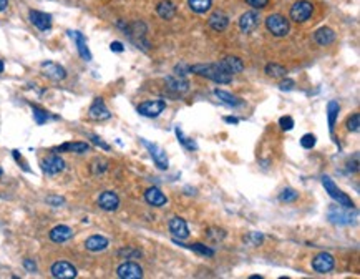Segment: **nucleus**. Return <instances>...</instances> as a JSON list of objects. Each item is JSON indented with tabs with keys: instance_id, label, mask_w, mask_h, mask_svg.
<instances>
[{
	"instance_id": "27",
	"label": "nucleus",
	"mask_w": 360,
	"mask_h": 279,
	"mask_svg": "<svg viewBox=\"0 0 360 279\" xmlns=\"http://www.w3.org/2000/svg\"><path fill=\"white\" fill-rule=\"evenodd\" d=\"M214 95L219 98L222 103H226V105H229V106H239L242 105V100L241 98H237V96L234 95H231L229 92H224V90H219V88H216L214 90Z\"/></svg>"
},
{
	"instance_id": "26",
	"label": "nucleus",
	"mask_w": 360,
	"mask_h": 279,
	"mask_svg": "<svg viewBox=\"0 0 360 279\" xmlns=\"http://www.w3.org/2000/svg\"><path fill=\"white\" fill-rule=\"evenodd\" d=\"M166 85H168V88H171L173 92H178V93L188 92V88H189L188 80H184V78H183L181 75L168 77V78H166Z\"/></svg>"
},
{
	"instance_id": "7",
	"label": "nucleus",
	"mask_w": 360,
	"mask_h": 279,
	"mask_svg": "<svg viewBox=\"0 0 360 279\" xmlns=\"http://www.w3.org/2000/svg\"><path fill=\"white\" fill-rule=\"evenodd\" d=\"M166 110V101L164 100H151V101H143L138 105V113L146 116V118H156Z\"/></svg>"
},
{
	"instance_id": "31",
	"label": "nucleus",
	"mask_w": 360,
	"mask_h": 279,
	"mask_svg": "<svg viewBox=\"0 0 360 279\" xmlns=\"http://www.w3.org/2000/svg\"><path fill=\"white\" fill-rule=\"evenodd\" d=\"M176 244H179V243H176ZM179 246H184V248H189L191 249V251H194V253H198V254H201V256H208V258H211V256H214V249H211V248H208L206 244H201V243H194V244H179Z\"/></svg>"
},
{
	"instance_id": "13",
	"label": "nucleus",
	"mask_w": 360,
	"mask_h": 279,
	"mask_svg": "<svg viewBox=\"0 0 360 279\" xmlns=\"http://www.w3.org/2000/svg\"><path fill=\"white\" fill-rule=\"evenodd\" d=\"M63 168H65V161L57 155L47 156V158L42 161V170L45 171L47 175H58L60 171H63Z\"/></svg>"
},
{
	"instance_id": "24",
	"label": "nucleus",
	"mask_w": 360,
	"mask_h": 279,
	"mask_svg": "<svg viewBox=\"0 0 360 279\" xmlns=\"http://www.w3.org/2000/svg\"><path fill=\"white\" fill-rule=\"evenodd\" d=\"M156 12L159 17L164 18V20H171V18L176 15V5H174L171 0H163V2L158 3Z\"/></svg>"
},
{
	"instance_id": "15",
	"label": "nucleus",
	"mask_w": 360,
	"mask_h": 279,
	"mask_svg": "<svg viewBox=\"0 0 360 279\" xmlns=\"http://www.w3.org/2000/svg\"><path fill=\"white\" fill-rule=\"evenodd\" d=\"M98 206L105 211H116L120 206V198L118 194L113 191H103L98 196Z\"/></svg>"
},
{
	"instance_id": "43",
	"label": "nucleus",
	"mask_w": 360,
	"mask_h": 279,
	"mask_svg": "<svg viewBox=\"0 0 360 279\" xmlns=\"http://www.w3.org/2000/svg\"><path fill=\"white\" fill-rule=\"evenodd\" d=\"M91 141H93L95 145L101 146V148H103V150H106V151L110 150V145H106L105 141H101V138H98V136H95V135H93V136H91Z\"/></svg>"
},
{
	"instance_id": "32",
	"label": "nucleus",
	"mask_w": 360,
	"mask_h": 279,
	"mask_svg": "<svg viewBox=\"0 0 360 279\" xmlns=\"http://www.w3.org/2000/svg\"><path fill=\"white\" fill-rule=\"evenodd\" d=\"M266 73L272 78H281L287 75V70L282 65H277V63H269L266 67Z\"/></svg>"
},
{
	"instance_id": "44",
	"label": "nucleus",
	"mask_w": 360,
	"mask_h": 279,
	"mask_svg": "<svg viewBox=\"0 0 360 279\" xmlns=\"http://www.w3.org/2000/svg\"><path fill=\"white\" fill-rule=\"evenodd\" d=\"M294 85H295L294 80H284V82H281L279 87H281V90H292Z\"/></svg>"
},
{
	"instance_id": "30",
	"label": "nucleus",
	"mask_w": 360,
	"mask_h": 279,
	"mask_svg": "<svg viewBox=\"0 0 360 279\" xmlns=\"http://www.w3.org/2000/svg\"><path fill=\"white\" fill-rule=\"evenodd\" d=\"M189 8L196 13H206L211 8L213 0H188Z\"/></svg>"
},
{
	"instance_id": "17",
	"label": "nucleus",
	"mask_w": 360,
	"mask_h": 279,
	"mask_svg": "<svg viewBox=\"0 0 360 279\" xmlns=\"http://www.w3.org/2000/svg\"><path fill=\"white\" fill-rule=\"evenodd\" d=\"M88 113H90V118H93V120H108L111 116L110 110L106 108L103 98H100V96L93 100V103H91Z\"/></svg>"
},
{
	"instance_id": "36",
	"label": "nucleus",
	"mask_w": 360,
	"mask_h": 279,
	"mask_svg": "<svg viewBox=\"0 0 360 279\" xmlns=\"http://www.w3.org/2000/svg\"><path fill=\"white\" fill-rule=\"evenodd\" d=\"M118 254H120V256L126 258V259H135V258H140V256H141V253H140V251H136V249H133V248L120 249Z\"/></svg>"
},
{
	"instance_id": "14",
	"label": "nucleus",
	"mask_w": 360,
	"mask_h": 279,
	"mask_svg": "<svg viewBox=\"0 0 360 279\" xmlns=\"http://www.w3.org/2000/svg\"><path fill=\"white\" fill-rule=\"evenodd\" d=\"M42 72L43 75L48 77L50 80H63V78L67 77V70L63 68L62 65H58V63H53V62H43L42 63Z\"/></svg>"
},
{
	"instance_id": "22",
	"label": "nucleus",
	"mask_w": 360,
	"mask_h": 279,
	"mask_svg": "<svg viewBox=\"0 0 360 279\" xmlns=\"http://www.w3.org/2000/svg\"><path fill=\"white\" fill-rule=\"evenodd\" d=\"M108 239L105 236H100V234H95V236H90L85 241V248L91 253H98V251H105L108 248Z\"/></svg>"
},
{
	"instance_id": "6",
	"label": "nucleus",
	"mask_w": 360,
	"mask_h": 279,
	"mask_svg": "<svg viewBox=\"0 0 360 279\" xmlns=\"http://www.w3.org/2000/svg\"><path fill=\"white\" fill-rule=\"evenodd\" d=\"M314 12V5L309 2V0H299L295 2L292 8H290V18L297 23H302L305 20H309L310 15Z\"/></svg>"
},
{
	"instance_id": "10",
	"label": "nucleus",
	"mask_w": 360,
	"mask_h": 279,
	"mask_svg": "<svg viewBox=\"0 0 360 279\" xmlns=\"http://www.w3.org/2000/svg\"><path fill=\"white\" fill-rule=\"evenodd\" d=\"M50 273H52L53 278H58V279L76 278V269H75V266H73V264H70L68 261H57L50 268Z\"/></svg>"
},
{
	"instance_id": "41",
	"label": "nucleus",
	"mask_w": 360,
	"mask_h": 279,
	"mask_svg": "<svg viewBox=\"0 0 360 279\" xmlns=\"http://www.w3.org/2000/svg\"><path fill=\"white\" fill-rule=\"evenodd\" d=\"M47 203L52 204V206H62V204L65 203V199H63L62 196H48Z\"/></svg>"
},
{
	"instance_id": "34",
	"label": "nucleus",
	"mask_w": 360,
	"mask_h": 279,
	"mask_svg": "<svg viewBox=\"0 0 360 279\" xmlns=\"http://www.w3.org/2000/svg\"><path fill=\"white\" fill-rule=\"evenodd\" d=\"M297 198H299V193L295 191V189H292V188H286L284 191L281 193V201H286V203L295 201Z\"/></svg>"
},
{
	"instance_id": "11",
	"label": "nucleus",
	"mask_w": 360,
	"mask_h": 279,
	"mask_svg": "<svg viewBox=\"0 0 360 279\" xmlns=\"http://www.w3.org/2000/svg\"><path fill=\"white\" fill-rule=\"evenodd\" d=\"M169 233H171L174 239H178V241L186 239L189 236V229H188L186 221L179 216H174L171 221H169Z\"/></svg>"
},
{
	"instance_id": "20",
	"label": "nucleus",
	"mask_w": 360,
	"mask_h": 279,
	"mask_svg": "<svg viewBox=\"0 0 360 279\" xmlns=\"http://www.w3.org/2000/svg\"><path fill=\"white\" fill-rule=\"evenodd\" d=\"M217 63L221 65L222 70H226L227 73H231V75L244 70V63H242L241 58H237V57H226L224 60H221Z\"/></svg>"
},
{
	"instance_id": "46",
	"label": "nucleus",
	"mask_w": 360,
	"mask_h": 279,
	"mask_svg": "<svg viewBox=\"0 0 360 279\" xmlns=\"http://www.w3.org/2000/svg\"><path fill=\"white\" fill-rule=\"evenodd\" d=\"M262 239H264V236H262L261 233H252L251 234V241H252V244H256V246L262 241Z\"/></svg>"
},
{
	"instance_id": "16",
	"label": "nucleus",
	"mask_w": 360,
	"mask_h": 279,
	"mask_svg": "<svg viewBox=\"0 0 360 279\" xmlns=\"http://www.w3.org/2000/svg\"><path fill=\"white\" fill-rule=\"evenodd\" d=\"M28 17H30V22L38 28V30L47 32L52 28V15H48V13H45V12L30 10Z\"/></svg>"
},
{
	"instance_id": "9",
	"label": "nucleus",
	"mask_w": 360,
	"mask_h": 279,
	"mask_svg": "<svg viewBox=\"0 0 360 279\" xmlns=\"http://www.w3.org/2000/svg\"><path fill=\"white\" fill-rule=\"evenodd\" d=\"M334 264H335V259L332 254H329V253H320L312 259V269L315 273H320V274L330 273L334 269Z\"/></svg>"
},
{
	"instance_id": "40",
	"label": "nucleus",
	"mask_w": 360,
	"mask_h": 279,
	"mask_svg": "<svg viewBox=\"0 0 360 279\" xmlns=\"http://www.w3.org/2000/svg\"><path fill=\"white\" fill-rule=\"evenodd\" d=\"M247 3H249L251 7L257 8V10H261V8H266L267 3H269V0H246Z\"/></svg>"
},
{
	"instance_id": "29",
	"label": "nucleus",
	"mask_w": 360,
	"mask_h": 279,
	"mask_svg": "<svg viewBox=\"0 0 360 279\" xmlns=\"http://www.w3.org/2000/svg\"><path fill=\"white\" fill-rule=\"evenodd\" d=\"M339 111H340V105L337 103V101H335V100L329 101V105H327V118H329V130H330V133H334L335 120H337V116H339Z\"/></svg>"
},
{
	"instance_id": "33",
	"label": "nucleus",
	"mask_w": 360,
	"mask_h": 279,
	"mask_svg": "<svg viewBox=\"0 0 360 279\" xmlns=\"http://www.w3.org/2000/svg\"><path fill=\"white\" fill-rule=\"evenodd\" d=\"M176 136H178V140H179V143H181L184 148L186 150H198V145L194 143V140H191V138H188V136H184L183 135V131H181V128H176Z\"/></svg>"
},
{
	"instance_id": "42",
	"label": "nucleus",
	"mask_w": 360,
	"mask_h": 279,
	"mask_svg": "<svg viewBox=\"0 0 360 279\" xmlns=\"http://www.w3.org/2000/svg\"><path fill=\"white\" fill-rule=\"evenodd\" d=\"M23 268L27 269V271H30V273H35L37 271V264L32 261V259H25L23 261Z\"/></svg>"
},
{
	"instance_id": "35",
	"label": "nucleus",
	"mask_w": 360,
	"mask_h": 279,
	"mask_svg": "<svg viewBox=\"0 0 360 279\" xmlns=\"http://www.w3.org/2000/svg\"><path fill=\"white\" fill-rule=\"evenodd\" d=\"M300 145H302V148H305V150L314 148V146H315V136L312 133L304 135L302 138H300Z\"/></svg>"
},
{
	"instance_id": "49",
	"label": "nucleus",
	"mask_w": 360,
	"mask_h": 279,
	"mask_svg": "<svg viewBox=\"0 0 360 279\" xmlns=\"http://www.w3.org/2000/svg\"><path fill=\"white\" fill-rule=\"evenodd\" d=\"M2 72H3V62L0 60V73H2Z\"/></svg>"
},
{
	"instance_id": "18",
	"label": "nucleus",
	"mask_w": 360,
	"mask_h": 279,
	"mask_svg": "<svg viewBox=\"0 0 360 279\" xmlns=\"http://www.w3.org/2000/svg\"><path fill=\"white\" fill-rule=\"evenodd\" d=\"M144 199H146L148 204H151V206H164V204L168 203L166 196L163 194V191L159 188H148L146 193H144Z\"/></svg>"
},
{
	"instance_id": "4",
	"label": "nucleus",
	"mask_w": 360,
	"mask_h": 279,
	"mask_svg": "<svg viewBox=\"0 0 360 279\" xmlns=\"http://www.w3.org/2000/svg\"><path fill=\"white\" fill-rule=\"evenodd\" d=\"M266 27L274 37H286L289 33V20L281 13H272L266 18Z\"/></svg>"
},
{
	"instance_id": "3",
	"label": "nucleus",
	"mask_w": 360,
	"mask_h": 279,
	"mask_svg": "<svg viewBox=\"0 0 360 279\" xmlns=\"http://www.w3.org/2000/svg\"><path fill=\"white\" fill-rule=\"evenodd\" d=\"M352 209L354 208H345V206H340V204L339 206H330L327 218L334 224H352L355 221V216H357Z\"/></svg>"
},
{
	"instance_id": "28",
	"label": "nucleus",
	"mask_w": 360,
	"mask_h": 279,
	"mask_svg": "<svg viewBox=\"0 0 360 279\" xmlns=\"http://www.w3.org/2000/svg\"><path fill=\"white\" fill-rule=\"evenodd\" d=\"M58 151H72V153H85V151L90 150L88 143H83V141H75V143H63L57 148Z\"/></svg>"
},
{
	"instance_id": "5",
	"label": "nucleus",
	"mask_w": 360,
	"mask_h": 279,
	"mask_svg": "<svg viewBox=\"0 0 360 279\" xmlns=\"http://www.w3.org/2000/svg\"><path fill=\"white\" fill-rule=\"evenodd\" d=\"M141 143H143L144 148L149 151V155H151L154 165H156L159 170H168L169 161H168L166 151H164L161 146L156 145V143H149V141H146L144 138H141Z\"/></svg>"
},
{
	"instance_id": "21",
	"label": "nucleus",
	"mask_w": 360,
	"mask_h": 279,
	"mask_svg": "<svg viewBox=\"0 0 360 279\" xmlns=\"http://www.w3.org/2000/svg\"><path fill=\"white\" fill-rule=\"evenodd\" d=\"M72 236H73V231L65 224H58L50 231V239L53 243H65L68 239H72Z\"/></svg>"
},
{
	"instance_id": "12",
	"label": "nucleus",
	"mask_w": 360,
	"mask_h": 279,
	"mask_svg": "<svg viewBox=\"0 0 360 279\" xmlns=\"http://www.w3.org/2000/svg\"><path fill=\"white\" fill-rule=\"evenodd\" d=\"M259 23H261V18L257 12H246V13H242L239 18V27L244 33L254 32L256 28L259 27Z\"/></svg>"
},
{
	"instance_id": "45",
	"label": "nucleus",
	"mask_w": 360,
	"mask_h": 279,
	"mask_svg": "<svg viewBox=\"0 0 360 279\" xmlns=\"http://www.w3.org/2000/svg\"><path fill=\"white\" fill-rule=\"evenodd\" d=\"M110 48H111V52H118V53L125 50V47H123V43H121V42H111Z\"/></svg>"
},
{
	"instance_id": "8",
	"label": "nucleus",
	"mask_w": 360,
	"mask_h": 279,
	"mask_svg": "<svg viewBox=\"0 0 360 279\" xmlns=\"http://www.w3.org/2000/svg\"><path fill=\"white\" fill-rule=\"evenodd\" d=\"M116 274L121 279H141L143 278V269H141L140 264L133 261H126L120 264L118 269H116Z\"/></svg>"
},
{
	"instance_id": "23",
	"label": "nucleus",
	"mask_w": 360,
	"mask_h": 279,
	"mask_svg": "<svg viewBox=\"0 0 360 279\" xmlns=\"http://www.w3.org/2000/svg\"><path fill=\"white\" fill-rule=\"evenodd\" d=\"M209 27L213 28V30H216V32H222V30H226V27L229 25V18H227L226 13H222V12H214L211 17H209Z\"/></svg>"
},
{
	"instance_id": "2",
	"label": "nucleus",
	"mask_w": 360,
	"mask_h": 279,
	"mask_svg": "<svg viewBox=\"0 0 360 279\" xmlns=\"http://www.w3.org/2000/svg\"><path fill=\"white\" fill-rule=\"evenodd\" d=\"M322 185H324V188H325V191L329 193V196L335 199L340 206H345V208H354V201H352V198H349L347 194H345L342 189H339L337 186H335V183L332 181V178L330 176H324L322 178Z\"/></svg>"
},
{
	"instance_id": "1",
	"label": "nucleus",
	"mask_w": 360,
	"mask_h": 279,
	"mask_svg": "<svg viewBox=\"0 0 360 279\" xmlns=\"http://www.w3.org/2000/svg\"><path fill=\"white\" fill-rule=\"evenodd\" d=\"M189 72L196 73V75L206 77L209 80L217 82V83H229L232 80V75L227 73L226 70H222L219 63H206V65H194L189 67Z\"/></svg>"
},
{
	"instance_id": "19",
	"label": "nucleus",
	"mask_w": 360,
	"mask_h": 279,
	"mask_svg": "<svg viewBox=\"0 0 360 279\" xmlns=\"http://www.w3.org/2000/svg\"><path fill=\"white\" fill-rule=\"evenodd\" d=\"M68 35H70V37L75 40V43H76V48H78L80 57L83 58V60L90 62V60H91V53H90V50H88V47H86V40H85V37L81 35L80 32H75V30H70V32H68Z\"/></svg>"
},
{
	"instance_id": "38",
	"label": "nucleus",
	"mask_w": 360,
	"mask_h": 279,
	"mask_svg": "<svg viewBox=\"0 0 360 279\" xmlns=\"http://www.w3.org/2000/svg\"><path fill=\"white\" fill-rule=\"evenodd\" d=\"M359 126H360V115L355 113V115H352L349 118L347 128H349V131H359Z\"/></svg>"
},
{
	"instance_id": "50",
	"label": "nucleus",
	"mask_w": 360,
	"mask_h": 279,
	"mask_svg": "<svg viewBox=\"0 0 360 279\" xmlns=\"http://www.w3.org/2000/svg\"><path fill=\"white\" fill-rule=\"evenodd\" d=\"M0 176H2V170H0Z\"/></svg>"
},
{
	"instance_id": "47",
	"label": "nucleus",
	"mask_w": 360,
	"mask_h": 279,
	"mask_svg": "<svg viewBox=\"0 0 360 279\" xmlns=\"http://www.w3.org/2000/svg\"><path fill=\"white\" fill-rule=\"evenodd\" d=\"M226 123H232V125H237L239 123V118H234V116H226L224 118Z\"/></svg>"
},
{
	"instance_id": "39",
	"label": "nucleus",
	"mask_w": 360,
	"mask_h": 279,
	"mask_svg": "<svg viewBox=\"0 0 360 279\" xmlns=\"http://www.w3.org/2000/svg\"><path fill=\"white\" fill-rule=\"evenodd\" d=\"M279 125H281L282 130L290 131V130L294 128V120L290 118V116H282V118L279 120Z\"/></svg>"
},
{
	"instance_id": "37",
	"label": "nucleus",
	"mask_w": 360,
	"mask_h": 279,
	"mask_svg": "<svg viewBox=\"0 0 360 279\" xmlns=\"http://www.w3.org/2000/svg\"><path fill=\"white\" fill-rule=\"evenodd\" d=\"M33 116H35V121H37L38 125L45 123V121L48 120V113H47V111L37 108V106H33Z\"/></svg>"
},
{
	"instance_id": "48",
	"label": "nucleus",
	"mask_w": 360,
	"mask_h": 279,
	"mask_svg": "<svg viewBox=\"0 0 360 279\" xmlns=\"http://www.w3.org/2000/svg\"><path fill=\"white\" fill-rule=\"evenodd\" d=\"M7 5H8V0H0V12L5 10Z\"/></svg>"
},
{
	"instance_id": "25",
	"label": "nucleus",
	"mask_w": 360,
	"mask_h": 279,
	"mask_svg": "<svg viewBox=\"0 0 360 279\" xmlns=\"http://www.w3.org/2000/svg\"><path fill=\"white\" fill-rule=\"evenodd\" d=\"M314 38H315V42H317L319 45L325 47V45H330V43H332V42L335 40V33H334L332 28L322 27V28H319V30L315 32Z\"/></svg>"
}]
</instances>
